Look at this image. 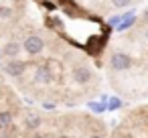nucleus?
Returning <instances> with one entry per match:
<instances>
[{
  "label": "nucleus",
  "mask_w": 148,
  "mask_h": 138,
  "mask_svg": "<svg viewBox=\"0 0 148 138\" xmlns=\"http://www.w3.org/2000/svg\"><path fill=\"white\" fill-rule=\"evenodd\" d=\"M110 67L114 71H126V69L132 67V57L126 55V53H122V51H116L110 57Z\"/></svg>",
  "instance_id": "nucleus-1"
},
{
  "label": "nucleus",
  "mask_w": 148,
  "mask_h": 138,
  "mask_svg": "<svg viewBox=\"0 0 148 138\" xmlns=\"http://www.w3.org/2000/svg\"><path fill=\"white\" fill-rule=\"evenodd\" d=\"M23 49H25L29 55H39V53L45 49V43H43V39H41V37L33 35V37H27V39H25Z\"/></svg>",
  "instance_id": "nucleus-2"
},
{
  "label": "nucleus",
  "mask_w": 148,
  "mask_h": 138,
  "mask_svg": "<svg viewBox=\"0 0 148 138\" xmlns=\"http://www.w3.org/2000/svg\"><path fill=\"white\" fill-rule=\"evenodd\" d=\"M51 79H53V75H51L49 67L39 65L37 71H35V83H39V85H47V83H51Z\"/></svg>",
  "instance_id": "nucleus-3"
},
{
  "label": "nucleus",
  "mask_w": 148,
  "mask_h": 138,
  "mask_svg": "<svg viewBox=\"0 0 148 138\" xmlns=\"http://www.w3.org/2000/svg\"><path fill=\"white\" fill-rule=\"evenodd\" d=\"M4 71H6L8 75H12V77H18V75L25 73V63H23V61H16V59H10V61L4 65Z\"/></svg>",
  "instance_id": "nucleus-4"
},
{
  "label": "nucleus",
  "mask_w": 148,
  "mask_h": 138,
  "mask_svg": "<svg viewBox=\"0 0 148 138\" xmlns=\"http://www.w3.org/2000/svg\"><path fill=\"white\" fill-rule=\"evenodd\" d=\"M73 79L77 81V83H89V79H91V71H89V67H85V65H79V67H75L73 69Z\"/></svg>",
  "instance_id": "nucleus-5"
},
{
  "label": "nucleus",
  "mask_w": 148,
  "mask_h": 138,
  "mask_svg": "<svg viewBox=\"0 0 148 138\" xmlns=\"http://www.w3.org/2000/svg\"><path fill=\"white\" fill-rule=\"evenodd\" d=\"M18 51H21V45H18V43H8V45L4 47V51H2V53H4L8 59H14V57L18 55Z\"/></svg>",
  "instance_id": "nucleus-6"
},
{
  "label": "nucleus",
  "mask_w": 148,
  "mask_h": 138,
  "mask_svg": "<svg viewBox=\"0 0 148 138\" xmlns=\"http://www.w3.org/2000/svg\"><path fill=\"white\" fill-rule=\"evenodd\" d=\"M12 122V114L8 112H0V128H8Z\"/></svg>",
  "instance_id": "nucleus-7"
},
{
  "label": "nucleus",
  "mask_w": 148,
  "mask_h": 138,
  "mask_svg": "<svg viewBox=\"0 0 148 138\" xmlns=\"http://www.w3.org/2000/svg\"><path fill=\"white\" fill-rule=\"evenodd\" d=\"M112 4H114L116 8H126V6L132 4V0H112Z\"/></svg>",
  "instance_id": "nucleus-8"
},
{
  "label": "nucleus",
  "mask_w": 148,
  "mask_h": 138,
  "mask_svg": "<svg viewBox=\"0 0 148 138\" xmlns=\"http://www.w3.org/2000/svg\"><path fill=\"white\" fill-rule=\"evenodd\" d=\"M120 106H122V102H120L118 97H114V100L108 104V110H116V108H120Z\"/></svg>",
  "instance_id": "nucleus-9"
},
{
  "label": "nucleus",
  "mask_w": 148,
  "mask_h": 138,
  "mask_svg": "<svg viewBox=\"0 0 148 138\" xmlns=\"http://www.w3.org/2000/svg\"><path fill=\"white\" fill-rule=\"evenodd\" d=\"M39 124H41L39 118H31V120H27V126H29V128H37Z\"/></svg>",
  "instance_id": "nucleus-10"
},
{
  "label": "nucleus",
  "mask_w": 148,
  "mask_h": 138,
  "mask_svg": "<svg viewBox=\"0 0 148 138\" xmlns=\"http://www.w3.org/2000/svg\"><path fill=\"white\" fill-rule=\"evenodd\" d=\"M106 108H108V106H103V104H91V110H93V112H103Z\"/></svg>",
  "instance_id": "nucleus-11"
},
{
  "label": "nucleus",
  "mask_w": 148,
  "mask_h": 138,
  "mask_svg": "<svg viewBox=\"0 0 148 138\" xmlns=\"http://www.w3.org/2000/svg\"><path fill=\"white\" fill-rule=\"evenodd\" d=\"M142 21H144V23H146V25H148V8H146V10H144V14H142Z\"/></svg>",
  "instance_id": "nucleus-12"
},
{
  "label": "nucleus",
  "mask_w": 148,
  "mask_h": 138,
  "mask_svg": "<svg viewBox=\"0 0 148 138\" xmlns=\"http://www.w3.org/2000/svg\"><path fill=\"white\" fill-rule=\"evenodd\" d=\"M89 138H103V136H99V134H91Z\"/></svg>",
  "instance_id": "nucleus-13"
},
{
  "label": "nucleus",
  "mask_w": 148,
  "mask_h": 138,
  "mask_svg": "<svg viewBox=\"0 0 148 138\" xmlns=\"http://www.w3.org/2000/svg\"><path fill=\"white\" fill-rule=\"evenodd\" d=\"M33 138H45V136H43V134H35Z\"/></svg>",
  "instance_id": "nucleus-14"
},
{
  "label": "nucleus",
  "mask_w": 148,
  "mask_h": 138,
  "mask_svg": "<svg viewBox=\"0 0 148 138\" xmlns=\"http://www.w3.org/2000/svg\"><path fill=\"white\" fill-rule=\"evenodd\" d=\"M59 138H71V136H67V134H61V136H59Z\"/></svg>",
  "instance_id": "nucleus-15"
},
{
  "label": "nucleus",
  "mask_w": 148,
  "mask_h": 138,
  "mask_svg": "<svg viewBox=\"0 0 148 138\" xmlns=\"http://www.w3.org/2000/svg\"><path fill=\"white\" fill-rule=\"evenodd\" d=\"M146 39H148V31H146Z\"/></svg>",
  "instance_id": "nucleus-16"
}]
</instances>
